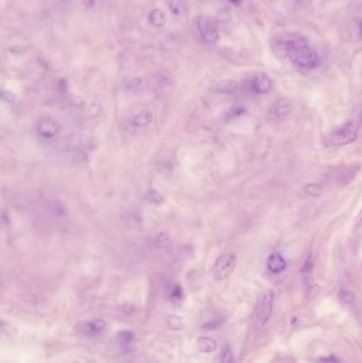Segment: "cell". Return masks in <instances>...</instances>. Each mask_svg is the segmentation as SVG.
Masks as SVG:
<instances>
[{
    "label": "cell",
    "mask_w": 362,
    "mask_h": 363,
    "mask_svg": "<svg viewBox=\"0 0 362 363\" xmlns=\"http://www.w3.org/2000/svg\"><path fill=\"white\" fill-rule=\"evenodd\" d=\"M361 121H362V114H361Z\"/></svg>",
    "instance_id": "obj_28"
},
{
    "label": "cell",
    "mask_w": 362,
    "mask_h": 363,
    "mask_svg": "<svg viewBox=\"0 0 362 363\" xmlns=\"http://www.w3.org/2000/svg\"><path fill=\"white\" fill-rule=\"evenodd\" d=\"M217 19L219 22H228L231 19V12L229 9L224 8L218 12Z\"/></svg>",
    "instance_id": "obj_18"
},
{
    "label": "cell",
    "mask_w": 362,
    "mask_h": 363,
    "mask_svg": "<svg viewBox=\"0 0 362 363\" xmlns=\"http://www.w3.org/2000/svg\"><path fill=\"white\" fill-rule=\"evenodd\" d=\"M230 2L233 3L234 5H239L242 2V0H230Z\"/></svg>",
    "instance_id": "obj_25"
},
{
    "label": "cell",
    "mask_w": 362,
    "mask_h": 363,
    "mask_svg": "<svg viewBox=\"0 0 362 363\" xmlns=\"http://www.w3.org/2000/svg\"><path fill=\"white\" fill-rule=\"evenodd\" d=\"M196 26L205 42L209 44H216L218 42L219 32L213 19L207 16H199L196 20Z\"/></svg>",
    "instance_id": "obj_3"
},
{
    "label": "cell",
    "mask_w": 362,
    "mask_h": 363,
    "mask_svg": "<svg viewBox=\"0 0 362 363\" xmlns=\"http://www.w3.org/2000/svg\"><path fill=\"white\" fill-rule=\"evenodd\" d=\"M233 362V352L229 344H226L222 349L220 363H232Z\"/></svg>",
    "instance_id": "obj_17"
},
{
    "label": "cell",
    "mask_w": 362,
    "mask_h": 363,
    "mask_svg": "<svg viewBox=\"0 0 362 363\" xmlns=\"http://www.w3.org/2000/svg\"><path fill=\"white\" fill-rule=\"evenodd\" d=\"M197 345L202 353H213L217 348V343L207 337H200L197 341Z\"/></svg>",
    "instance_id": "obj_11"
},
{
    "label": "cell",
    "mask_w": 362,
    "mask_h": 363,
    "mask_svg": "<svg viewBox=\"0 0 362 363\" xmlns=\"http://www.w3.org/2000/svg\"><path fill=\"white\" fill-rule=\"evenodd\" d=\"M221 323H222V322H220V321L209 322V323H207V324L204 325L203 329H205V330H214V329H216V328H218V327L220 326Z\"/></svg>",
    "instance_id": "obj_22"
},
{
    "label": "cell",
    "mask_w": 362,
    "mask_h": 363,
    "mask_svg": "<svg viewBox=\"0 0 362 363\" xmlns=\"http://www.w3.org/2000/svg\"><path fill=\"white\" fill-rule=\"evenodd\" d=\"M359 167L357 166H349L346 169H344V171L340 174L339 178V182L343 185H346L348 183H351L352 180L355 179V177L357 175L358 171H359Z\"/></svg>",
    "instance_id": "obj_13"
},
{
    "label": "cell",
    "mask_w": 362,
    "mask_h": 363,
    "mask_svg": "<svg viewBox=\"0 0 362 363\" xmlns=\"http://www.w3.org/2000/svg\"><path fill=\"white\" fill-rule=\"evenodd\" d=\"M339 297L341 298V300L345 304H352L354 302V294L352 292H349L347 290H341L339 293Z\"/></svg>",
    "instance_id": "obj_20"
},
{
    "label": "cell",
    "mask_w": 362,
    "mask_h": 363,
    "mask_svg": "<svg viewBox=\"0 0 362 363\" xmlns=\"http://www.w3.org/2000/svg\"><path fill=\"white\" fill-rule=\"evenodd\" d=\"M273 87L271 79L265 73H259L252 81V89L257 94H267Z\"/></svg>",
    "instance_id": "obj_8"
},
{
    "label": "cell",
    "mask_w": 362,
    "mask_h": 363,
    "mask_svg": "<svg viewBox=\"0 0 362 363\" xmlns=\"http://www.w3.org/2000/svg\"><path fill=\"white\" fill-rule=\"evenodd\" d=\"M236 266V257L234 254H224L220 256L214 267V272L218 280L229 277Z\"/></svg>",
    "instance_id": "obj_5"
},
{
    "label": "cell",
    "mask_w": 362,
    "mask_h": 363,
    "mask_svg": "<svg viewBox=\"0 0 362 363\" xmlns=\"http://www.w3.org/2000/svg\"><path fill=\"white\" fill-rule=\"evenodd\" d=\"M305 191H306L307 194H309L311 197H319L323 192V188L321 187V185H319V184L311 183V184L306 185Z\"/></svg>",
    "instance_id": "obj_16"
},
{
    "label": "cell",
    "mask_w": 362,
    "mask_h": 363,
    "mask_svg": "<svg viewBox=\"0 0 362 363\" xmlns=\"http://www.w3.org/2000/svg\"><path fill=\"white\" fill-rule=\"evenodd\" d=\"M149 20L154 27L161 28L164 27L167 22V15L165 13V11H163L161 9H154L150 12Z\"/></svg>",
    "instance_id": "obj_10"
},
{
    "label": "cell",
    "mask_w": 362,
    "mask_h": 363,
    "mask_svg": "<svg viewBox=\"0 0 362 363\" xmlns=\"http://www.w3.org/2000/svg\"><path fill=\"white\" fill-rule=\"evenodd\" d=\"M273 300H274V292L272 290L266 291L259 300L258 308H257V320L261 326L265 325L271 317Z\"/></svg>",
    "instance_id": "obj_6"
},
{
    "label": "cell",
    "mask_w": 362,
    "mask_h": 363,
    "mask_svg": "<svg viewBox=\"0 0 362 363\" xmlns=\"http://www.w3.org/2000/svg\"><path fill=\"white\" fill-rule=\"evenodd\" d=\"M301 2L304 5H309V4H311V2H313V0H301Z\"/></svg>",
    "instance_id": "obj_26"
},
{
    "label": "cell",
    "mask_w": 362,
    "mask_h": 363,
    "mask_svg": "<svg viewBox=\"0 0 362 363\" xmlns=\"http://www.w3.org/2000/svg\"><path fill=\"white\" fill-rule=\"evenodd\" d=\"M60 127L58 122L51 118H43L36 124V132L43 138L51 139L59 133Z\"/></svg>",
    "instance_id": "obj_7"
},
{
    "label": "cell",
    "mask_w": 362,
    "mask_h": 363,
    "mask_svg": "<svg viewBox=\"0 0 362 363\" xmlns=\"http://www.w3.org/2000/svg\"><path fill=\"white\" fill-rule=\"evenodd\" d=\"M62 2H70V0H62Z\"/></svg>",
    "instance_id": "obj_27"
},
{
    "label": "cell",
    "mask_w": 362,
    "mask_h": 363,
    "mask_svg": "<svg viewBox=\"0 0 362 363\" xmlns=\"http://www.w3.org/2000/svg\"><path fill=\"white\" fill-rule=\"evenodd\" d=\"M268 269L273 274L282 273L286 269V260L280 253H272L267 261Z\"/></svg>",
    "instance_id": "obj_9"
},
{
    "label": "cell",
    "mask_w": 362,
    "mask_h": 363,
    "mask_svg": "<svg viewBox=\"0 0 362 363\" xmlns=\"http://www.w3.org/2000/svg\"><path fill=\"white\" fill-rule=\"evenodd\" d=\"M152 118H153V116L151 114V111L143 110L134 116L132 122L135 127H145V126H147V124L151 122Z\"/></svg>",
    "instance_id": "obj_12"
},
{
    "label": "cell",
    "mask_w": 362,
    "mask_h": 363,
    "mask_svg": "<svg viewBox=\"0 0 362 363\" xmlns=\"http://www.w3.org/2000/svg\"><path fill=\"white\" fill-rule=\"evenodd\" d=\"M83 3L87 8H93L95 6V0H83Z\"/></svg>",
    "instance_id": "obj_23"
},
{
    "label": "cell",
    "mask_w": 362,
    "mask_h": 363,
    "mask_svg": "<svg viewBox=\"0 0 362 363\" xmlns=\"http://www.w3.org/2000/svg\"><path fill=\"white\" fill-rule=\"evenodd\" d=\"M291 111V104L288 100H280L275 105V113L279 117H285Z\"/></svg>",
    "instance_id": "obj_14"
},
{
    "label": "cell",
    "mask_w": 362,
    "mask_h": 363,
    "mask_svg": "<svg viewBox=\"0 0 362 363\" xmlns=\"http://www.w3.org/2000/svg\"><path fill=\"white\" fill-rule=\"evenodd\" d=\"M313 269H314V260L313 257H311V254H309L302 269V273L305 275V276H307V275H309L311 272H313Z\"/></svg>",
    "instance_id": "obj_19"
},
{
    "label": "cell",
    "mask_w": 362,
    "mask_h": 363,
    "mask_svg": "<svg viewBox=\"0 0 362 363\" xmlns=\"http://www.w3.org/2000/svg\"><path fill=\"white\" fill-rule=\"evenodd\" d=\"M359 127L356 121H346L342 126L331 132L328 137L330 146H344L355 142L358 137Z\"/></svg>",
    "instance_id": "obj_2"
},
{
    "label": "cell",
    "mask_w": 362,
    "mask_h": 363,
    "mask_svg": "<svg viewBox=\"0 0 362 363\" xmlns=\"http://www.w3.org/2000/svg\"><path fill=\"white\" fill-rule=\"evenodd\" d=\"M217 87H218V91L222 93H233L237 89V83L235 81L227 80L220 82Z\"/></svg>",
    "instance_id": "obj_15"
},
{
    "label": "cell",
    "mask_w": 362,
    "mask_h": 363,
    "mask_svg": "<svg viewBox=\"0 0 362 363\" xmlns=\"http://www.w3.org/2000/svg\"><path fill=\"white\" fill-rule=\"evenodd\" d=\"M359 34H360V39L362 40V19L359 22Z\"/></svg>",
    "instance_id": "obj_24"
},
{
    "label": "cell",
    "mask_w": 362,
    "mask_h": 363,
    "mask_svg": "<svg viewBox=\"0 0 362 363\" xmlns=\"http://www.w3.org/2000/svg\"><path fill=\"white\" fill-rule=\"evenodd\" d=\"M118 340H119L120 343H122V344H124V345L129 344L130 341L132 340V334H131L130 332H128V331L120 332V333L118 334Z\"/></svg>",
    "instance_id": "obj_21"
},
{
    "label": "cell",
    "mask_w": 362,
    "mask_h": 363,
    "mask_svg": "<svg viewBox=\"0 0 362 363\" xmlns=\"http://www.w3.org/2000/svg\"><path fill=\"white\" fill-rule=\"evenodd\" d=\"M286 55L292 63L303 69H314L319 65V57L306 42L301 39H292L284 43Z\"/></svg>",
    "instance_id": "obj_1"
},
{
    "label": "cell",
    "mask_w": 362,
    "mask_h": 363,
    "mask_svg": "<svg viewBox=\"0 0 362 363\" xmlns=\"http://www.w3.org/2000/svg\"><path fill=\"white\" fill-rule=\"evenodd\" d=\"M107 327V324L104 320L97 319L93 321H85L78 324L76 330L79 334L87 338H94L102 334Z\"/></svg>",
    "instance_id": "obj_4"
}]
</instances>
